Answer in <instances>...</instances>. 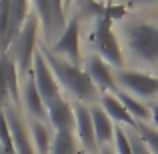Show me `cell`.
<instances>
[{"mask_svg":"<svg viewBox=\"0 0 158 154\" xmlns=\"http://www.w3.org/2000/svg\"><path fill=\"white\" fill-rule=\"evenodd\" d=\"M42 56L46 58L54 78H56V82L62 88H66L82 104H88V102L96 104V100L100 98V92H98V88L92 84V80L88 78V74L84 72L82 66L72 64V62L52 54L50 50H42Z\"/></svg>","mask_w":158,"mask_h":154,"instance_id":"1","label":"cell"},{"mask_svg":"<svg viewBox=\"0 0 158 154\" xmlns=\"http://www.w3.org/2000/svg\"><path fill=\"white\" fill-rule=\"evenodd\" d=\"M124 46L138 62H158V22L148 18H132L120 24Z\"/></svg>","mask_w":158,"mask_h":154,"instance_id":"2","label":"cell"},{"mask_svg":"<svg viewBox=\"0 0 158 154\" xmlns=\"http://www.w3.org/2000/svg\"><path fill=\"white\" fill-rule=\"evenodd\" d=\"M90 44L94 46V54L108 62L114 70L124 68V52L120 46V38L108 16H98L94 20L92 32H90Z\"/></svg>","mask_w":158,"mask_h":154,"instance_id":"3","label":"cell"},{"mask_svg":"<svg viewBox=\"0 0 158 154\" xmlns=\"http://www.w3.org/2000/svg\"><path fill=\"white\" fill-rule=\"evenodd\" d=\"M38 16L34 12H30L26 18V22L22 24L20 32L16 34V38L12 40L10 48H8V54L14 60L16 68H18L20 80L24 76H28L32 70V58L36 54V34H38Z\"/></svg>","mask_w":158,"mask_h":154,"instance_id":"4","label":"cell"},{"mask_svg":"<svg viewBox=\"0 0 158 154\" xmlns=\"http://www.w3.org/2000/svg\"><path fill=\"white\" fill-rule=\"evenodd\" d=\"M114 76H116L118 90H124L134 98L148 100V98L158 96V76H154V74L122 68V70H116Z\"/></svg>","mask_w":158,"mask_h":154,"instance_id":"5","label":"cell"},{"mask_svg":"<svg viewBox=\"0 0 158 154\" xmlns=\"http://www.w3.org/2000/svg\"><path fill=\"white\" fill-rule=\"evenodd\" d=\"M30 72H32V80H34L36 90H38L40 98H42V102H44V108L52 100L60 98V84H58L56 78H54L46 58L42 56V50H36L34 58H32V70Z\"/></svg>","mask_w":158,"mask_h":154,"instance_id":"6","label":"cell"},{"mask_svg":"<svg viewBox=\"0 0 158 154\" xmlns=\"http://www.w3.org/2000/svg\"><path fill=\"white\" fill-rule=\"evenodd\" d=\"M2 114L6 118L8 130H10V136H12L14 154H36L32 138H30V132H28V124L24 120V116L20 114V110L12 102H8L2 108Z\"/></svg>","mask_w":158,"mask_h":154,"instance_id":"7","label":"cell"},{"mask_svg":"<svg viewBox=\"0 0 158 154\" xmlns=\"http://www.w3.org/2000/svg\"><path fill=\"white\" fill-rule=\"evenodd\" d=\"M52 54L64 58V60L72 62V64L80 66L82 60V52H80V22L76 18H72L62 32L58 34V40L52 44Z\"/></svg>","mask_w":158,"mask_h":154,"instance_id":"8","label":"cell"},{"mask_svg":"<svg viewBox=\"0 0 158 154\" xmlns=\"http://www.w3.org/2000/svg\"><path fill=\"white\" fill-rule=\"evenodd\" d=\"M84 72L88 74V78L92 80V84L98 88V92H116L118 86H116V70L112 68L108 62H104L100 56L96 54H90L84 60Z\"/></svg>","mask_w":158,"mask_h":154,"instance_id":"9","label":"cell"},{"mask_svg":"<svg viewBox=\"0 0 158 154\" xmlns=\"http://www.w3.org/2000/svg\"><path fill=\"white\" fill-rule=\"evenodd\" d=\"M74 136L84 148V152L94 154L98 150L96 138H94V128H92V116H90L88 104L76 102L74 104Z\"/></svg>","mask_w":158,"mask_h":154,"instance_id":"10","label":"cell"},{"mask_svg":"<svg viewBox=\"0 0 158 154\" xmlns=\"http://www.w3.org/2000/svg\"><path fill=\"white\" fill-rule=\"evenodd\" d=\"M46 120L54 132H74V108L64 98H56L46 104Z\"/></svg>","mask_w":158,"mask_h":154,"instance_id":"11","label":"cell"},{"mask_svg":"<svg viewBox=\"0 0 158 154\" xmlns=\"http://www.w3.org/2000/svg\"><path fill=\"white\" fill-rule=\"evenodd\" d=\"M20 104L32 120H46V108L32 80V72L20 80Z\"/></svg>","mask_w":158,"mask_h":154,"instance_id":"12","label":"cell"},{"mask_svg":"<svg viewBox=\"0 0 158 154\" xmlns=\"http://www.w3.org/2000/svg\"><path fill=\"white\" fill-rule=\"evenodd\" d=\"M90 108V116H92V128H94V138H96V144L98 148H104V146H110V142L114 140V128L116 124L108 118V114L102 110L100 106L92 104Z\"/></svg>","mask_w":158,"mask_h":154,"instance_id":"13","label":"cell"},{"mask_svg":"<svg viewBox=\"0 0 158 154\" xmlns=\"http://www.w3.org/2000/svg\"><path fill=\"white\" fill-rule=\"evenodd\" d=\"M98 106H100L102 110L108 114V118H110L114 124H118V126H124V128H134L136 126V122L132 120V116L126 112V108L122 106V102L116 98L114 92L100 94V98H98Z\"/></svg>","mask_w":158,"mask_h":154,"instance_id":"14","label":"cell"},{"mask_svg":"<svg viewBox=\"0 0 158 154\" xmlns=\"http://www.w3.org/2000/svg\"><path fill=\"white\" fill-rule=\"evenodd\" d=\"M28 132H30L32 144H34L36 154H48L50 152V144L54 138V130L46 120H32L28 118Z\"/></svg>","mask_w":158,"mask_h":154,"instance_id":"15","label":"cell"},{"mask_svg":"<svg viewBox=\"0 0 158 154\" xmlns=\"http://www.w3.org/2000/svg\"><path fill=\"white\" fill-rule=\"evenodd\" d=\"M32 6H34V14L38 16V22L40 26L44 28V36L48 40H52L54 36L60 32L56 22V14H54V6H52V0H30Z\"/></svg>","mask_w":158,"mask_h":154,"instance_id":"16","label":"cell"},{"mask_svg":"<svg viewBox=\"0 0 158 154\" xmlns=\"http://www.w3.org/2000/svg\"><path fill=\"white\" fill-rule=\"evenodd\" d=\"M114 94H116V98L122 102V106L126 108V112L132 116L134 122H150V106L144 100L130 96V94L124 92V90H116Z\"/></svg>","mask_w":158,"mask_h":154,"instance_id":"17","label":"cell"},{"mask_svg":"<svg viewBox=\"0 0 158 154\" xmlns=\"http://www.w3.org/2000/svg\"><path fill=\"white\" fill-rule=\"evenodd\" d=\"M28 6H30V0H10V36H12V40L16 38V34L20 32L22 24L26 22L28 14H30Z\"/></svg>","mask_w":158,"mask_h":154,"instance_id":"18","label":"cell"},{"mask_svg":"<svg viewBox=\"0 0 158 154\" xmlns=\"http://www.w3.org/2000/svg\"><path fill=\"white\" fill-rule=\"evenodd\" d=\"M10 44V0H0V54H6Z\"/></svg>","mask_w":158,"mask_h":154,"instance_id":"19","label":"cell"},{"mask_svg":"<svg viewBox=\"0 0 158 154\" xmlns=\"http://www.w3.org/2000/svg\"><path fill=\"white\" fill-rule=\"evenodd\" d=\"M76 136L74 132H54V138L50 144V152L48 154H76Z\"/></svg>","mask_w":158,"mask_h":154,"instance_id":"20","label":"cell"},{"mask_svg":"<svg viewBox=\"0 0 158 154\" xmlns=\"http://www.w3.org/2000/svg\"><path fill=\"white\" fill-rule=\"evenodd\" d=\"M134 130L138 132V136L142 138L148 150L152 154H158V128H154L150 122H136Z\"/></svg>","mask_w":158,"mask_h":154,"instance_id":"21","label":"cell"},{"mask_svg":"<svg viewBox=\"0 0 158 154\" xmlns=\"http://www.w3.org/2000/svg\"><path fill=\"white\" fill-rule=\"evenodd\" d=\"M8 64H10V54H0V112L10 102L8 96Z\"/></svg>","mask_w":158,"mask_h":154,"instance_id":"22","label":"cell"},{"mask_svg":"<svg viewBox=\"0 0 158 154\" xmlns=\"http://www.w3.org/2000/svg\"><path fill=\"white\" fill-rule=\"evenodd\" d=\"M114 154H132V148H130V140H128V134H126V128L124 126H118L116 124L114 128Z\"/></svg>","mask_w":158,"mask_h":154,"instance_id":"23","label":"cell"},{"mask_svg":"<svg viewBox=\"0 0 158 154\" xmlns=\"http://www.w3.org/2000/svg\"><path fill=\"white\" fill-rule=\"evenodd\" d=\"M126 134H128V140H130L132 154H152V152L146 148V144L142 142V138L138 136V132H136L134 128H126Z\"/></svg>","mask_w":158,"mask_h":154,"instance_id":"24","label":"cell"},{"mask_svg":"<svg viewBox=\"0 0 158 154\" xmlns=\"http://www.w3.org/2000/svg\"><path fill=\"white\" fill-rule=\"evenodd\" d=\"M52 6H54V14H56L58 28H62V24H64V0H52Z\"/></svg>","mask_w":158,"mask_h":154,"instance_id":"25","label":"cell"},{"mask_svg":"<svg viewBox=\"0 0 158 154\" xmlns=\"http://www.w3.org/2000/svg\"><path fill=\"white\" fill-rule=\"evenodd\" d=\"M150 124L154 128H158V102L150 106Z\"/></svg>","mask_w":158,"mask_h":154,"instance_id":"26","label":"cell"},{"mask_svg":"<svg viewBox=\"0 0 158 154\" xmlns=\"http://www.w3.org/2000/svg\"><path fill=\"white\" fill-rule=\"evenodd\" d=\"M132 4H150V2H156V0H130Z\"/></svg>","mask_w":158,"mask_h":154,"instance_id":"27","label":"cell"},{"mask_svg":"<svg viewBox=\"0 0 158 154\" xmlns=\"http://www.w3.org/2000/svg\"><path fill=\"white\" fill-rule=\"evenodd\" d=\"M98 154H114V152H112L108 146H104V148H100V150H98Z\"/></svg>","mask_w":158,"mask_h":154,"instance_id":"28","label":"cell"},{"mask_svg":"<svg viewBox=\"0 0 158 154\" xmlns=\"http://www.w3.org/2000/svg\"><path fill=\"white\" fill-rule=\"evenodd\" d=\"M76 4H88V2H92V0H74Z\"/></svg>","mask_w":158,"mask_h":154,"instance_id":"29","label":"cell"},{"mask_svg":"<svg viewBox=\"0 0 158 154\" xmlns=\"http://www.w3.org/2000/svg\"><path fill=\"white\" fill-rule=\"evenodd\" d=\"M72 2H74V0H64V8H68V6H70Z\"/></svg>","mask_w":158,"mask_h":154,"instance_id":"30","label":"cell"},{"mask_svg":"<svg viewBox=\"0 0 158 154\" xmlns=\"http://www.w3.org/2000/svg\"><path fill=\"white\" fill-rule=\"evenodd\" d=\"M0 154H2V148H0Z\"/></svg>","mask_w":158,"mask_h":154,"instance_id":"31","label":"cell"},{"mask_svg":"<svg viewBox=\"0 0 158 154\" xmlns=\"http://www.w3.org/2000/svg\"><path fill=\"white\" fill-rule=\"evenodd\" d=\"M76 154H78V152H76Z\"/></svg>","mask_w":158,"mask_h":154,"instance_id":"32","label":"cell"}]
</instances>
